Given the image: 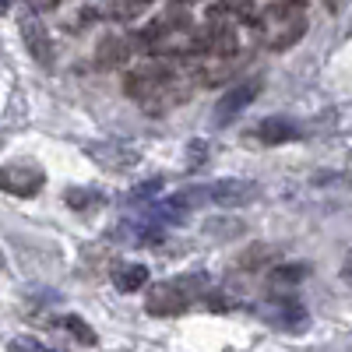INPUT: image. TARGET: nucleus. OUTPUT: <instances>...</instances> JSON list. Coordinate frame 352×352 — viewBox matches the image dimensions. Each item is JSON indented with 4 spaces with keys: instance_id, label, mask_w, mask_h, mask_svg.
<instances>
[{
    "instance_id": "f257e3e1",
    "label": "nucleus",
    "mask_w": 352,
    "mask_h": 352,
    "mask_svg": "<svg viewBox=\"0 0 352 352\" xmlns=\"http://www.w3.org/2000/svg\"><path fill=\"white\" fill-rule=\"evenodd\" d=\"M208 289H212V278L201 275V272L197 275H180V278H166V282H159V285L148 289L144 310H148L152 317H180Z\"/></svg>"
},
{
    "instance_id": "f03ea898",
    "label": "nucleus",
    "mask_w": 352,
    "mask_h": 352,
    "mask_svg": "<svg viewBox=\"0 0 352 352\" xmlns=\"http://www.w3.org/2000/svg\"><path fill=\"white\" fill-rule=\"evenodd\" d=\"M173 81H176L173 64H169V60H159V56H155L152 64L127 71V78H124V92H127L131 99L144 102V106H152V102H162V99H166V92H169V85H173ZM166 102H169V99H166Z\"/></svg>"
},
{
    "instance_id": "7ed1b4c3",
    "label": "nucleus",
    "mask_w": 352,
    "mask_h": 352,
    "mask_svg": "<svg viewBox=\"0 0 352 352\" xmlns=\"http://www.w3.org/2000/svg\"><path fill=\"white\" fill-rule=\"evenodd\" d=\"M46 187V169L36 162H8L0 166V190L11 197H36Z\"/></svg>"
},
{
    "instance_id": "20e7f679",
    "label": "nucleus",
    "mask_w": 352,
    "mask_h": 352,
    "mask_svg": "<svg viewBox=\"0 0 352 352\" xmlns=\"http://www.w3.org/2000/svg\"><path fill=\"white\" fill-rule=\"evenodd\" d=\"M204 197L222 204V208H240L257 197V184L254 180H240V176H222L212 187H204Z\"/></svg>"
},
{
    "instance_id": "39448f33",
    "label": "nucleus",
    "mask_w": 352,
    "mask_h": 352,
    "mask_svg": "<svg viewBox=\"0 0 352 352\" xmlns=\"http://www.w3.org/2000/svg\"><path fill=\"white\" fill-rule=\"evenodd\" d=\"M261 88H264V81L261 78H250V81H240L236 88H229V92L219 99V109H215V124L222 127V124H229V120H236V116L261 96Z\"/></svg>"
},
{
    "instance_id": "423d86ee",
    "label": "nucleus",
    "mask_w": 352,
    "mask_h": 352,
    "mask_svg": "<svg viewBox=\"0 0 352 352\" xmlns=\"http://www.w3.org/2000/svg\"><path fill=\"white\" fill-rule=\"evenodd\" d=\"M85 152L92 155V159H96L99 166H106V169H116V173H124V169H131V166L138 162V148H134V144H127V141L88 144Z\"/></svg>"
},
{
    "instance_id": "0eeeda50",
    "label": "nucleus",
    "mask_w": 352,
    "mask_h": 352,
    "mask_svg": "<svg viewBox=\"0 0 352 352\" xmlns=\"http://www.w3.org/2000/svg\"><path fill=\"white\" fill-rule=\"evenodd\" d=\"M21 39H25V50L32 53L36 64L53 60V43H50V32H46V21H39L36 14H25L21 18Z\"/></svg>"
},
{
    "instance_id": "6e6552de",
    "label": "nucleus",
    "mask_w": 352,
    "mask_h": 352,
    "mask_svg": "<svg viewBox=\"0 0 352 352\" xmlns=\"http://www.w3.org/2000/svg\"><path fill=\"white\" fill-rule=\"evenodd\" d=\"M138 39L134 36H106L96 50V64L99 67H124L131 64V56L138 53Z\"/></svg>"
},
{
    "instance_id": "1a4fd4ad",
    "label": "nucleus",
    "mask_w": 352,
    "mask_h": 352,
    "mask_svg": "<svg viewBox=\"0 0 352 352\" xmlns=\"http://www.w3.org/2000/svg\"><path fill=\"white\" fill-rule=\"evenodd\" d=\"M272 303H275V310L268 314V320L275 328H282L285 335H300L310 324V310L300 300H272Z\"/></svg>"
},
{
    "instance_id": "9d476101",
    "label": "nucleus",
    "mask_w": 352,
    "mask_h": 352,
    "mask_svg": "<svg viewBox=\"0 0 352 352\" xmlns=\"http://www.w3.org/2000/svg\"><path fill=\"white\" fill-rule=\"evenodd\" d=\"M254 141L257 144H289L300 141V127L289 120V116H268L254 127Z\"/></svg>"
},
{
    "instance_id": "9b49d317",
    "label": "nucleus",
    "mask_w": 352,
    "mask_h": 352,
    "mask_svg": "<svg viewBox=\"0 0 352 352\" xmlns=\"http://www.w3.org/2000/svg\"><path fill=\"white\" fill-rule=\"evenodd\" d=\"M109 282L116 285V292H138L148 285V268L144 264H131V261H120V264H113V272H109Z\"/></svg>"
},
{
    "instance_id": "f8f14e48",
    "label": "nucleus",
    "mask_w": 352,
    "mask_h": 352,
    "mask_svg": "<svg viewBox=\"0 0 352 352\" xmlns=\"http://www.w3.org/2000/svg\"><path fill=\"white\" fill-rule=\"evenodd\" d=\"M208 18H236L243 25H261V11L254 0H219V4L208 8Z\"/></svg>"
},
{
    "instance_id": "ddd939ff",
    "label": "nucleus",
    "mask_w": 352,
    "mask_h": 352,
    "mask_svg": "<svg viewBox=\"0 0 352 352\" xmlns=\"http://www.w3.org/2000/svg\"><path fill=\"white\" fill-rule=\"evenodd\" d=\"M310 272H314L310 261H285V264H275V268H272V282H278V285H300Z\"/></svg>"
},
{
    "instance_id": "4468645a",
    "label": "nucleus",
    "mask_w": 352,
    "mask_h": 352,
    "mask_svg": "<svg viewBox=\"0 0 352 352\" xmlns=\"http://www.w3.org/2000/svg\"><path fill=\"white\" fill-rule=\"evenodd\" d=\"M67 204H71L74 212L88 215V212L102 208V204H106V194H102V190H92V187H71V190H67Z\"/></svg>"
},
{
    "instance_id": "2eb2a0df",
    "label": "nucleus",
    "mask_w": 352,
    "mask_h": 352,
    "mask_svg": "<svg viewBox=\"0 0 352 352\" xmlns=\"http://www.w3.org/2000/svg\"><path fill=\"white\" fill-rule=\"evenodd\" d=\"M60 328H67V335H71V338H78V342H81V345H88V349H92V345H99V335H96V328L88 324L85 317H78V314H67V317H60Z\"/></svg>"
},
{
    "instance_id": "dca6fc26",
    "label": "nucleus",
    "mask_w": 352,
    "mask_h": 352,
    "mask_svg": "<svg viewBox=\"0 0 352 352\" xmlns=\"http://www.w3.org/2000/svg\"><path fill=\"white\" fill-rule=\"evenodd\" d=\"M303 36H307V18L300 14V18H292V21H289V28H285L282 36H268V50L282 53V50H289V46H296Z\"/></svg>"
},
{
    "instance_id": "f3484780",
    "label": "nucleus",
    "mask_w": 352,
    "mask_h": 352,
    "mask_svg": "<svg viewBox=\"0 0 352 352\" xmlns=\"http://www.w3.org/2000/svg\"><path fill=\"white\" fill-rule=\"evenodd\" d=\"M272 257H275V250L268 243H254L247 254H240V268L243 272H257V268H264V264H272Z\"/></svg>"
},
{
    "instance_id": "a211bd4d",
    "label": "nucleus",
    "mask_w": 352,
    "mask_h": 352,
    "mask_svg": "<svg viewBox=\"0 0 352 352\" xmlns=\"http://www.w3.org/2000/svg\"><path fill=\"white\" fill-rule=\"evenodd\" d=\"M148 4H155V0H116V4L109 8V18L113 21H134Z\"/></svg>"
},
{
    "instance_id": "6ab92c4d",
    "label": "nucleus",
    "mask_w": 352,
    "mask_h": 352,
    "mask_svg": "<svg viewBox=\"0 0 352 352\" xmlns=\"http://www.w3.org/2000/svg\"><path fill=\"white\" fill-rule=\"evenodd\" d=\"M187 166H194V169L204 166V141H194V144H190V162H187Z\"/></svg>"
},
{
    "instance_id": "aec40b11",
    "label": "nucleus",
    "mask_w": 352,
    "mask_h": 352,
    "mask_svg": "<svg viewBox=\"0 0 352 352\" xmlns=\"http://www.w3.org/2000/svg\"><path fill=\"white\" fill-rule=\"evenodd\" d=\"M11 11V0H0V14H8Z\"/></svg>"
},
{
    "instance_id": "412c9836",
    "label": "nucleus",
    "mask_w": 352,
    "mask_h": 352,
    "mask_svg": "<svg viewBox=\"0 0 352 352\" xmlns=\"http://www.w3.org/2000/svg\"><path fill=\"white\" fill-rule=\"evenodd\" d=\"M173 4H176V8H184V4H197V0H173Z\"/></svg>"
}]
</instances>
